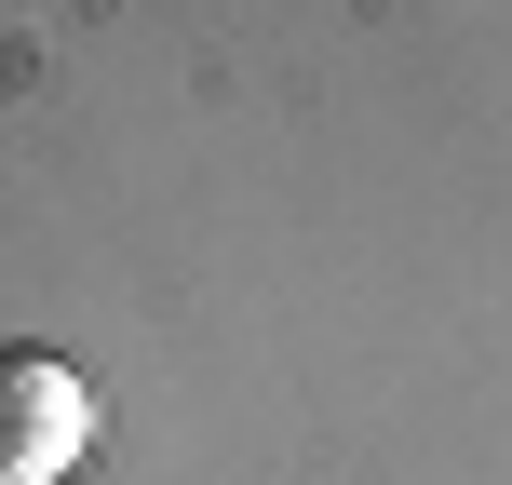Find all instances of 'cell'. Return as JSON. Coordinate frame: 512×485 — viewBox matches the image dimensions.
Listing matches in <instances>:
<instances>
[{
  "mask_svg": "<svg viewBox=\"0 0 512 485\" xmlns=\"http://www.w3.org/2000/svg\"><path fill=\"white\" fill-rule=\"evenodd\" d=\"M95 445V391H81L68 351L41 337H0V485H54Z\"/></svg>",
  "mask_w": 512,
  "mask_h": 485,
  "instance_id": "cell-1",
  "label": "cell"
}]
</instances>
